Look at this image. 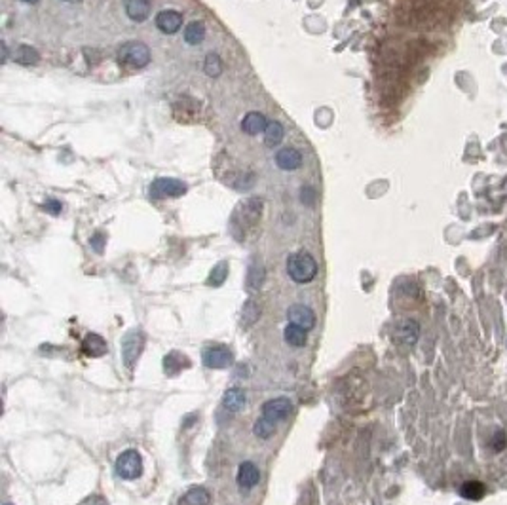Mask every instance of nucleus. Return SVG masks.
<instances>
[{"label":"nucleus","instance_id":"f257e3e1","mask_svg":"<svg viewBox=\"0 0 507 505\" xmlns=\"http://www.w3.org/2000/svg\"><path fill=\"white\" fill-rule=\"evenodd\" d=\"M287 274L295 284H310L317 276V262L308 251L292 253L287 259Z\"/></svg>","mask_w":507,"mask_h":505},{"label":"nucleus","instance_id":"f03ea898","mask_svg":"<svg viewBox=\"0 0 507 505\" xmlns=\"http://www.w3.org/2000/svg\"><path fill=\"white\" fill-rule=\"evenodd\" d=\"M146 338L143 335V330L131 329L128 330L122 338V361L126 367L133 370V367L137 365L141 353L145 350Z\"/></svg>","mask_w":507,"mask_h":505},{"label":"nucleus","instance_id":"7ed1b4c3","mask_svg":"<svg viewBox=\"0 0 507 505\" xmlns=\"http://www.w3.org/2000/svg\"><path fill=\"white\" fill-rule=\"evenodd\" d=\"M116 475L123 481H135L143 475V458L137 450H123L115 464Z\"/></svg>","mask_w":507,"mask_h":505},{"label":"nucleus","instance_id":"20e7f679","mask_svg":"<svg viewBox=\"0 0 507 505\" xmlns=\"http://www.w3.org/2000/svg\"><path fill=\"white\" fill-rule=\"evenodd\" d=\"M118 59L123 63V65H130V67H135V69H141V67H146L148 61H150V50L141 44V42H128L120 48L118 52Z\"/></svg>","mask_w":507,"mask_h":505},{"label":"nucleus","instance_id":"39448f33","mask_svg":"<svg viewBox=\"0 0 507 505\" xmlns=\"http://www.w3.org/2000/svg\"><path fill=\"white\" fill-rule=\"evenodd\" d=\"M201 363L208 368L221 370V368L230 367L234 363V355L226 346H209L201 352Z\"/></svg>","mask_w":507,"mask_h":505},{"label":"nucleus","instance_id":"423d86ee","mask_svg":"<svg viewBox=\"0 0 507 505\" xmlns=\"http://www.w3.org/2000/svg\"><path fill=\"white\" fill-rule=\"evenodd\" d=\"M186 192L185 183H181L177 179H156L152 184H150V196L156 199L161 198H179Z\"/></svg>","mask_w":507,"mask_h":505},{"label":"nucleus","instance_id":"0eeeda50","mask_svg":"<svg viewBox=\"0 0 507 505\" xmlns=\"http://www.w3.org/2000/svg\"><path fill=\"white\" fill-rule=\"evenodd\" d=\"M291 413H292V403L291 399L287 397L270 399V401H266V403L262 405V416L272 422L285 420Z\"/></svg>","mask_w":507,"mask_h":505},{"label":"nucleus","instance_id":"6e6552de","mask_svg":"<svg viewBox=\"0 0 507 505\" xmlns=\"http://www.w3.org/2000/svg\"><path fill=\"white\" fill-rule=\"evenodd\" d=\"M287 321L302 329H314L315 325V314L312 308H308L306 304H292L287 310Z\"/></svg>","mask_w":507,"mask_h":505},{"label":"nucleus","instance_id":"1a4fd4ad","mask_svg":"<svg viewBox=\"0 0 507 505\" xmlns=\"http://www.w3.org/2000/svg\"><path fill=\"white\" fill-rule=\"evenodd\" d=\"M183 25V14H179L177 10H161L156 16V27L166 34H175Z\"/></svg>","mask_w":507,"mask_h":505},{"label":"nucleus","instance_id":"9d476101","mask_svg":"<svg viewBox=\"0 0 507 505\" xmlns=\"http://www.w3.org/2000/svg\"><path fill=\"white\" fill-rule=\"evenodd\" d=\"M261 481V471L253 462H243L238 469V486L243 490L255 488Z\"/></svg>","mask_w":507,"mask_h":505},{"label":"nucleus","instance_id":"9b49d317","mask_svg":"<svg viewBox=\"0 0 507 505\" xmlns=\"http://www.w3.org/2000/svg\"><path fill=\"white\" fill-rule=\"evenodd\" d=\"M107 342L101 335H95V333H90L86 335L84 340H82V352L88 355V357H101L107 353Z\"/></svg>","mask_w":507,"mask_h":505},{"label":"nucleus","instance_id":"f8f14e48","mask_svg":"<svg viewBox=\"0 0 507 505\" xmlns=\"http://www.w3.org/2000/svg\"><path fill=\"white\" fill-rule=\"evenodd\" d=\"M276 164L277 168L284 169V171H295L302 166V156L295 148H281L276 154Z\"/></svg>","mask_w":507,"mask_h":505},{"label":"nucleus","instance_id":"ddd939ff","mask_svg":"<svg viewBox=\"0 0 507 505\" xmlns=\"http://www.w3.org/2000/svg\"><path fill=\"white\" fill-rule=\"evenodd\" d=\"M247 403L246 391L241 388H228L223 395V406L228 413H238Z\"/></svg>","mask_w":507,"mask_h":505},{"label":"nucleus","instance_id":"4468645a","mask_svg":"<svg viewBox=\"0 0 507 505\" xmlns=\"http://www.w3.org/2000/svg\"><path fill=\"white\" fill-rule=\"evenodd\" d=\"M186 367H190V361L186 355L179 352H169L166 357H163V370L168 376H175L179 375L181 370H185Z\"/></svg>","mask_w":507,"mask_h":505},{"label":"nucleus","instance_id":"2eb2a0df","mask_svg":"<svg viewBox=\"0 0 507 505\" xmlns=\"http://www.w3.org/2000/svg\"><path fill=\"white\" fill-rule=\"evenodd\" d=\"M266 118L261 115V112H247L241 120V130L246 131L247 135H259V133H264L266 131Z\"/></svg>","mask_w":507,"mask_h":505},{"label":"nucleus","instance_id":"dca6fc26","mask_svg":"<svg viewBox=\"0 0 507 505\" xmlns=\"http://www.w3.org/2000/svg\"><path fill=\"white\" fill-rule=\"evenodd\" d=\"M126 14L130 19L133 21H145L148 14H150V2L148 0H128V4H126Z\"/></svg>","mask_w":507,"mask_h":505},{"label":"nucleus","instance_id":"f3484780","mask_svg":"<svg viewBox=\"0 0 507 505\" xmlns=\"http://www.w3.org/2000/svg\"><path fill=\"white\" fill-rule=\"evenodd\" d=\"M211 494L203 486H194L179 499V505H209Z\"/></svg>","mask_w":507,"mask_h":505},{"label":"nucleus","instance_id":"a211bd4d","mask_svg":"<svg viewBox=\"0 0 507 505\" xmlns=\"http://www.w3.org/2000/svg\"><path fill=\"white\" fill-rule=\"evenodd\" d=\"M418 335H420V325L416 321H412V319H405V321H401L399 327H397V337H399L401 342H405V344L408 346L416 344Z\"/></svg>","mask_w":507,"mask_h":505},{"label":"nucleus","instance_id":"6ab92c4d","mask_svg":"<svg viewBox=\"0 0 507 505\" xmlns=\"http://www.w3.org/2000/svg\"><path fill=\"white\" fill-rule=\"evenodd\" d=\"M484 494H486V486L481 481H466L460 486V496L471 499V502L483 499Z\"/></svg>","mask_w":507,"mask_h":505},{"label":"nucleus","instance_id":"aec40b11","mask_svg":"<svg viewBox=\"0 0 507 505\" xmlns=\"http://www.w3.org/2000/svg\"><path fill=\"white\" fill-rule=\"evenodd\" d=\"M306 333H308L306 329H302V327H297V325H291V323H289L284 330L285 342L295 346V348H302V346H306L308 342Z\"/></svg>","mask_w":507,"mask_h":505},{"label":"nucleus","instance_id":"412c9836","mask_svg":"<svg viewBox=\"0 0 507 505\" xmlns=\"http://www.w3.org/2000/svg\"><path fill=\"white\" fill-rule=\"evenodd\" d=\"M206 39V25L201 23V21H192V23L186 25L185 29V40L186 44H190V46H198L201 44Z\"/></svg>","mask_w":507,"mask_h":505},{"label":"nucleus","instance_id":"4be33fe9","mask_svg":"<svg viewBox=\"0 0 507 505\" xmlns=\"http://www.w3.org/2000/svg\"><path fill=\"white\" fill-rule=\"evenodd\" d=\"M285 130L284 126L279 122H270L266 126V131H264V143L266 146H277L281 141H284Z\"/></svg>","mask_w":507,"mask_h":505},{"label":"nucleus","instance_id":"5701e85b","mask_svg":"<svg viewBox=\"0 0 507 505\" xmlns=\"http://www.w3.org/2000/svg\"><path fill=\"white\" fill-rule=\"evenodd\" d=\"M14 57H16V61L21 63V65H32V63H37L40 59L39 52H37L34 48L27 46V44H21V46L17 48L16 52H14Z\"/></svg>","mask_w":507,"mask_h":505},{"label":"nucleus","instance_id":"b1692460","mask_svg":"<svg viewBox=\"0 0 507 505\" xmlns=\"http://www.w3.org/2000/svg\"><path fill=\"white\" fill-rule=\"evenodd\" d=\"M274 431H276V422L268 420V418H264V416H262L261 420L255 422L253 433L259 437V439H270V437L274 435Z\"/></svg>","mask_w":507,"mask_h":505},{"label":"nucleus","instance_id":"393cba45","mask_svg":"<svg viewBox=\"0 0 507 505\" xmlns=\"http://www.w3.org/2000/svg\"><path fill=\"white\" fill-rule=\"evenodd\" d=\"M261 317V310L255 304L253 300H247L246 306H243V312H241V325L246 327H251L253 323H257V319Z\"/></svg>","mask_w":507,"mask_h":505},{"label":"nucleus","instance_id":"a878e982","mask_svg":"<svg viewBox=\"0 0 507 505\" xmlns=\"http://www.w3.org/2000/svg\"><path fill=\"white\" fill-rule=\"evenodd\" d=\"M203 70H206V75L211 78H217L221 72H223V61H221V57L217 54H209L206 57V63H203Z\"/></svg>","mask_w":507,"mask_h":505},{"label":"nucleus","instance_id":"bb28decb","mask_svg":"<svg viewBox=\"0 0 507 505\" xmlns=\"http://www.w3.org/2000/svg\"><path fill=\"white\" fill-rule=\"evenodd\" d=\"M226 277H228V264L226 262H219L215 268L211 270L208 284L213 285V287H219V285L224 284Z\"/></svg>","mask_w":507,"mask_h":505},{"label":"nucleus","instance_id":"cd10ccee","mask_svg":"<svg viewBox=\"0 0 507 505\" xmlns=\"http://www.w3.org/2000/svg\"><path fill=\"white\" fill-rule=\"evenodd\" d=\"M262 281H264V270H262V266L259 272H257V266H251V270H249V277H247V287H249L251 291L261 289Z\"/></svg>","mask_w":507,"mask_h":505},{"label":"nucleus","instance_id":"c85d7f7f","mask_svg":"<svg viewBox=\"0 0 507 505\" xmlns=\"http://www.w3.org/2000/svg\"><path fill=\"white\" fill-rule=\"evenodd\" d=\"M490 446L494 452H501L507 448V435L504 429H498L490 439Z\"/></svg>","mask_w":507,"mask_h":505},{"label":"nucleus","instance_id":"c756f323","mask_svg":"<svg viewBox=\"0 0 507 505\" xmlns=\"http://www.w3.org/2000/svg\"><path fill=\"white\" fill-rule=\"evenodd\" d=\"M315 199V192L312 188H304L302 190V201H306V204H314Z\"/></svg>","mask_w":507,"mask_h":505},{"label":"nucleus","instance_id":"7c9ffc66","mask_svg":"<svg viewBox=\"0 0 507 505\" xmlns=\"http://www.w3.org/2000/svg\"><path fill=\"white\" fill-rule=\"evenodd\" d=\"M92 245L95 247V251H99V253L103 251V236H99V234H97V236L92 239Z\"/></svg>","mask_w":507,"mask_h":505},{"label":"nucleus","instance_id":"2f4dec72","mask_svg":"<svg viewBox=\"0 0 507 505\" xmlns=\"http://www.w3.org/2000/svg\"><path fill=\"white\" fill-rule=\"evenodd\" d=\"M0 46H2V61H6V59H8V50H6V44L2 42Z\"/></svg>","mask_w":507,"mask_h":505},{"label":"nucleus","instance_id":"473e14b6","mask_svg":"<svg viewBox=\"0 0 507 505\" xmlns=\"http://www.w3.org/2000/svg\"><path fill=\"white\" fill-rule=\"evenodd\" d=\"M23 2H29V4H34V2H39V0H23Z\"/></svg>","mask_w":507,"mask_h":505},{"label":"nucleus","instance_id":"72a5a7b5","mask_svg":"<svg viewBox=\"0 0 507 505\" xmlns=\"http://www.w3.org/2000/svg\"><path fill=\"white\" fill-rule=\"evenodd\" d=\"M4 505H12V504H10V502H8V504H4Z\"/></svg>","mask_w":507,"mask_h":505}]
</instances>
